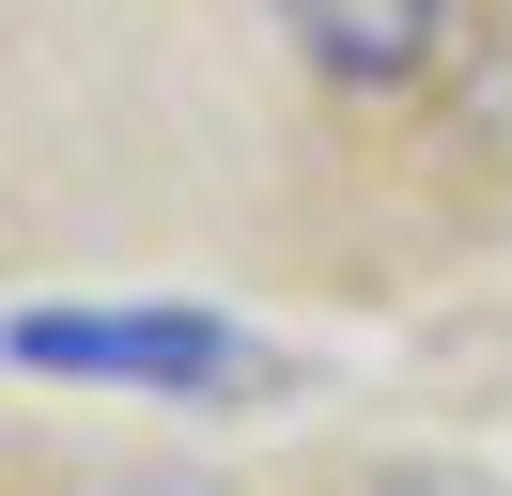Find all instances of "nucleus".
<instances>
[{
    "instance_id": "nucleus-3",
    "label": "nucleus",
    "mask_w": 512,
    "mask_h": 496,
    "mask_svg": "<svg viewBox=\"0 0 512 496\" xmlns=\"http://www.w3.org/2000/svg\"><path fill=\"white\" fill-rule=\"evenodd\" d=\"M388 496H497V481H450V465H419V481H388Z\"/></svg>"
},
{
    "instance_id": "nucleus-1",
    "label": "nucleus",
    "mask_w": 512,
    "mask_h": 496,
    "mask_svg": "<svg viewBox=\"0 0 512 496\" xmlns=\"http://www.w3.org/2000/svg\"><path fill=\"white\" fill-rule=\"evenodd\" d=\"M0 357L78 372V388H264V341L202 326V310H16Z\"/></svg>"
},
{
    "instance_id": "nucleus-2",
    "label": "nucleus",
    "mask_w": 512,
    "mask_h": 496,
    "mask_svg": "<svg viewBox=\"0 0 512 496\" xmlns=\"http://www.w3.org/2000/svg\"><path fill=\"white\" fill-rule=\"evenodd\" d=\"M280 31L326 93H404L450 47V0H280Z\"/></svg>"
}]
</instances>
